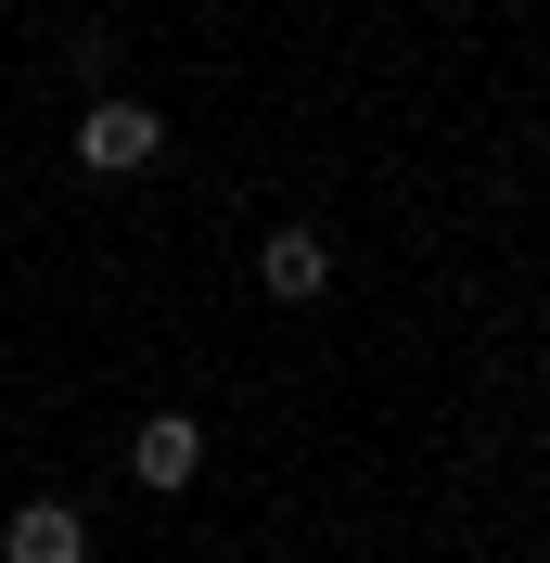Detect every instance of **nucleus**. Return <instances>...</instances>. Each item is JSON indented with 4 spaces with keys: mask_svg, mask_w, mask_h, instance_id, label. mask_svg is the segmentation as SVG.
Masks as SVG:
<instances>
[{
    "mask_svg": "<svg viewBox=\"0 0 550 563\" xmlns=\"http://www.w3.org/2000/svg\"><path fill=\"white\" fill-rule=\"evenodd\" d=\"M154 154H167V115L129 103V90H90V115H77V167H90V179H141Z\"/></svg>",
    "mask_w": 550,
    "mask_h": 563,
    "instance_id": "nucleus-1",
    "label": "nucleus"
},
{
    "mask_svg": "<svg viewBox=\"0 0 550 563\" xmlns=\"http://www.w3.org/2000/svg\"><path fill=\"white\" fill-rule=\"evenodd\" d=\"M129 474H141V487H193V474H206V422H193V410H154V422H141V435H129Z\"/></svg>",
    "mask_w": 550,
    "mask_h": 563,
    "instance_id": "nucleus-2",
    "label": "nucleus"
},
{
    "mask_svg": "<svg viewBox=\"0 0 550 563\" xmlns=\"http://www.w3.org/2000/svg\"><path fill=\"white\" fill-rule=\"evenodd\" d=\"M256 282H270L282 308H308L320 282H333V244H320L308 218H295V231H270V244H256Z\"/></svg>",
    "mask_w": 550,
    "mask_h": 563,
    "instance_id": "nucleus-3",
    "label": "nucleus"
},
{
    "mask_svg": "<svg viewBox=\"0 0 550 563\" xmlns=\"http://www.w3.org/2000/svg\"><path fill=\"white\" fill-rule=\"evenodd\" d=\"M0 563H90V526H77L65 499H26V512L0 526Z\"/></svg>",
    "mask_w": 550,
    "mask_h": 563,
    "instance_id": "nucleus-4",
    "label": "nucleus"
}]
</instances>
